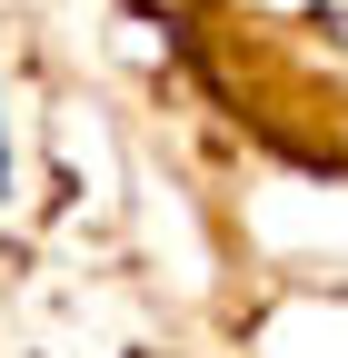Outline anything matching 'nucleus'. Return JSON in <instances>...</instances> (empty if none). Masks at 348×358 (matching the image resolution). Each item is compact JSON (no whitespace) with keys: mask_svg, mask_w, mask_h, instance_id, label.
Segmentation results:
<instances>
[{"mask_svg":"<svg viewBox=\"0 0 348 358\" xmlns=\"http://www.w3.org/2000/svg\"><path fill=\"white\" fill-rule=\"evenodd\" d=\"M309 20H319V30L338 40V50H348V0H309Z\"/></svg>","mask_w":348,"mask_h":358,"instance_id":"obj_1","label":"nucleus"},{"mask_svg":"<svg viewBox=\"0 0 348 358\" xmlns=\"http://www.w3.org/2000/svg\"><path fill=\"white\" fill-rule=\"evenodd\" d=\"M0 189H10V140H0Z\"/></svg>","mask_w":348,"mask_h":358,"instance_id":"obj_2","label":"nucleus"}]
</instances>
